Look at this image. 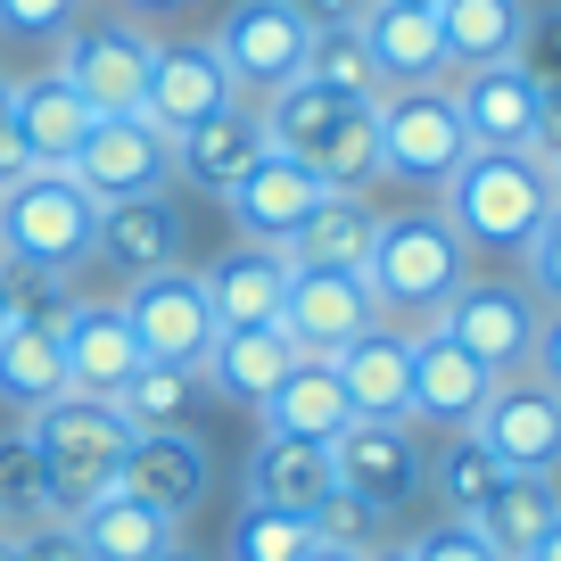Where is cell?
<instances>
[{
    "label": "cell",
    "mask_w": 561,
    "mask_h": 561,
    "mask_svg": "<svg viewBox=\"0 0 561 561\" xmlns=\"http://www.w3.org/2000/svg\"><path fill=\"white\" fill-rule=\"evenodd\" d=\"M371 231H380V207L364 191H322L314 215L280 240V256H289V273H364Z\"/></svg>",
    "instance_id": "7402d4cb"
},
{
    "label": "cell",
    "mask_w": 561,
    "mask_h": 561,
    "mask_svg": "<svg viewBox=\"0 0 561 561\" xmlns=\"http://www.w3.org/2000/svg\"><path fill=\"white\" fill-rule=\"evenodd\" d=\"M124 9H182V0H124Z\"/></svg>",
    "instance_id": "9f6ffc18"
},
{
    "label": "cell",
    "mask_w": 561,
    "mask_h": 561,
    "mask_svg": "<svg viewBox=\"0 0 561 561\" xmlns=\"http://www.w3.org/2000/svg\"><path fill=\"white\" fill-rule=\"evenodd\" d=\"M430 488H438V512H446V520H471V512L504 488V462H495L471 430H446V446L430 455Z\"/></svg>",
    "instance_id": "d590c367"
},
{
    "label": "cell",
    "mask_w": 561,
    "mask_h": 561,
    "mask_svg": "<svg viewBox=\"0 0 561 561\" xmlns=\"http://www.w3.org/2000/svg\"><path fill=\"white\" fill-rule=\"evenodd\" d=\"M306 520H314V545H347V553H371V528H380V512H364L355 504V495H322L314 512H306Z\"/></svg>",
    "instance_id": "ee69618b"
},
{
    "label": "cell",
    "mask_w": 561,
    "mask_h": 561,
    "mask_svg": "<svg viewBox=\"0 0 561 561\" xmlns=\"http://www.w3.org/2000/svg\"><path fill=\"white\" fill-rule=\"evenodd\" d=\"M75 9L83 0H0V34H18V42H58L75 25Z\"/></svg>",
    "instance_id": "f6af8a7d"
},
{
    "label": "cell",
    "mask_w": 561,
    "mask_h": 561,
    "mask_svg": "<svg viewBox=\"0 0 561 561\" xmlns=\"http://www.w3.org/2000/svg\"><path fill=\"white\" fill-rule=\"evenodd\" d=\"M264 413V430L273 438H306V446H331L339 430L355 421V404H347V388H339V371H331V355H298V371L273 388V397L256 404Z\"/></svg>",
    "instance_id": "83f0119b"
},
{
    "label": "cell",
    "mask_w": 561,
    "mask_h": 561,
    "mask_svg": "<svg viewBox=\"0 0 561 561\" xmlns=\"http://www.w3.org/2000/svg\"><path fill=\"white\" fill-rule=\"evenodd\" d=\"M520 289L545 306V314H561V207L528 231V248H520Z\"/></svg>",
    "instance_id": "b9f144b4"
},
{
    "label": "cell",
    "mask_w": 561,
    "mask_h": 561,
    "mask_svg": "<svg viewBox=\"0 0 561 561\" xmlns=\"http://www.w3.org/2000/svg\"><path fill=\"white\" fill-rule=\"evenodd\" d=\"M545 174H553V207H561V158H545Z\"/></svg>",
    "instance_id": "11a10c76"
},
{
    "label": "cell",
    "mask_w": 561,
    "mask_h": 561,
    "mask_svg": "<svg viewBox=\"0 0 561 561\" xmlns=\"http://www.w3.org/2000/svg\"><path fill=\"white\" fill-rule=\"evenodd\" d=\"M0 116L18 124V140H25L34 165H67L75 149H83V133H91V107L75 100L58 75H18V83H0Z\"/></svg>",
    "instance_id": "603a6c76"
},
{
    "label": "cell",
    "mask_w": 561,
    "mask_h": 561,
    "mask_svg": "<svg viewBox=\"0 0 561 561\" xmlns=\"http://www.w3.org/2000/svg\"><path fill=\"white\" fill-rule=\"evenodd\" d=\"M339 388H347V404L364 421H413V331H397V322H371L355 347L331 355Z\"/></svg>",
    "instance_id": "ffe728a7"
},
{
    "label": "cell",
    "mask_w": 561,
    "mask_h": 561,
    "mask_svg": "<svg viewBox=\"0 0 561 561\" xmlns=\"http://www.w3.org/2000/svg\"><path fill=\"white\" fill-rule=\"evenodd\" d=\"M371 561H404V553H397V545H388V553H371Z\"/></svg>",
    "instance_id": "6f0895ef"
},
{
    "label": "cell",
    "mask_w": 561,
    "mask_h": 561,
    "mask_svg": "<svg viewBox=\"0 0 561 561\" xmlns=\"http://www.w3.org/2000/svg\"><path fill=\"white\" fill-rule=\"evenodd\" d=\"M306 25H347V18H364V0H289Z\"/></svg>",
    "instance_id": "f907efd6"
},
{
    "label": "cell",
    "mask_w": 561,
    "mask_h": 561,
    "mask_svg": "<svg viewBox=\"0 0 561 561\" xmlns=\"http://www.w3.org/2000/svg\"><path fill=\"white\" fill-rule=\"evenodd\" d=\"M488 397H495V371L471 347H455L438 322L413 331V430H438V438L446 430H471Z\"/></svg>",
    "instance_id": "e0dca14e"
},
{
    "label": "cell",
    "mask_w": 561,
    "mask_h": 561,
    "mask_svg": "<svg viewBox=\"0 0 561 561\" xmlns=\"http://www.w3.org/2000/svg\"><path fill=\"white\" fill-rule=\"evenodd\" d=\"M371 124H380V174L413 182V191H446L455 165L471 158V133L455 116V91L446 83H397L371 100Z\"/></svg>",
    "instance_id": "5b68a950"
},
{
    "label": "cell",
    "mask_w": 561,
    "mask_h": 561,
    "mask_svg": "<svg viewBox=\"0 0 561 561\" xmlns=\"http://www.w3.org/2000/svg\"><path fill=\"white\" fill-rule=\"evenodd\" d=\"M520 561H561V520H553V528H545V537H537V545H528V553H520Z\"/></svg>",
    "instance_id": "816d5d0a"
},
{
    "label": "cell",
    "mask_w": 561,
    "mask_h": 561,
    "mask_svg": "<svg viewBox=\"0 0 561 561\" xmlns=\"http://www.w3.org/2000/svg\"><path fill=\"white\" fill-rule=\"evenodd\" d=\"M9 553H18V561H91L83 545H75V528H67V520H34V528H18V537H9Z\"/></svg>",
    "instance_id": "bcb514c9"
},
{
    "label": "cell",
    "mask_w": 561,
    "mask_h": 561,
    "mask_svg": "<svg viewBox=\"0 0 561 561\" xmlns=\"http://www.w3.org/2000/svg\"><path fill=\"white\" fill-rule=\"evenodd\" d=\"M25 430H34L42 462H50V520H75L83 504H100L124 471V446H133L124 413L100 397H58L42 413H25Z\"/></svg>",
    "instance_id": "277c9868"
},
{
    "label": "cell",
    "mask_w": 561,
    "mask_h": 561,
    "mask_svg": "<svg viewBox=\"0 0 561 561\" xmlns=\"http://www.w3.org/2000/svg\"><path fill=\"white\" fill-rule=\"evenodd\" d=\"M397 553H404V561H504V553H495V545L479 537L471 520H430L421 537H404Z\"/></svg>",
    "instance_id": "7bdbcfd3"
},
{
    "label": "cell",
    "mask_w": 561,
    "mask_h": 561,
    "mask_svg": "<svg viewBox=\"0 0 561 561\" xmlns=\"http://www.w3.org/2000/svg\"><path fill=\"white\" fill-rule=\"evenodd\" d=\"M198 280H207V306H215L224 331H256V322H280V298H289V256H280V248L240 240L231 256H215Z\"/></svg>",
    "instance_id": "cb8c5ba5"
},
{
    "label": "cell",
    "mask_w": 561,
    "mask_h": 561,
    "mask_svg": "<svg viewBox=\"0 0 561 561\" xmlns=\"http://www.w3.org/2000/svg\"><path fill=\"white\" fill-rule=\"evenodd\" d=\"M314 553V520L306 512H273V504H240L224 561H306Z\"/></svg>",
    "instance_id": "74e56055"
},
{
    "label": "cell",
    "mask_w": 561,
    "mask_h": 561,
    "mask_svg": "<svg viewBox=\"0 0 561 561\" xmlns=\"http://www.w3.org/2000/svg\"><path fill=\"white\" fill-rule=\"evenodd\" d=\"M0 520H18V528L50 520V462H42L34 430H9V438H0Z\"/></svg>",
    "instance_id": "ab89813d"
},
{
    "label": "cell",
    "mask_w": 561,
    "mask_h": 561,
    "mask_svg": "<svg viewBox=\"0 0 561 561\" xmlns=\"http://www.w3.org/2000/svg\"><path fill=\"white\" fill-rule=\"evenodd\" d=\"M149 561H207V553H198V545H182V537H174V545H165V553H149Z\"/></svg>",
    "instance_id": "db71d44e"
},
{
    "label": "cell",
    "mask_w": 561,
    "mask_h": 561,
    "mask_svg": "<svg viewBox=\"0 0 561 561\" xmlns=\"http://www.w3.org/2000/svg\"><path fill=\"white\" fill-rule=\"evenodd\" d=\"M462 280H471V248H462V231L446 224L438 207L380 215L371 256H364V289H371V306H380V322L397 314V322H421V331H430Z\"/></svg>",
    "instance_id": "6da1fadb"
},
{
    "label": "cell",
    "mask_w": 561,
    "mask_h": 561,
    "mask_svg": "<svg viewBox=\"0 0 561 561\" xmlns=\"http://www.w3.org/2000/svg\"><path fill=\"white\" fill-rule=\"evenodd\" d=\"M306 34L314 25L289 0H231L224 25H215V58L231 67L240 91H280V83H298V67H306Z\"/></svg>",
    "instance_id": "8fae6325"
},
{
    "label": "cell",
    "mask_w": 561,
    "mask_h": 561,
    "mask_svg": "<svg viewBox=\"0 0 561 561\" xmlns=\"http://www.w3.org/2000/svg\"><path fill=\"white\" fill-rule=\"evenodd\" d=\"M528 380H545L561 397V314H545L537 322V347H528Z\"/></svg>",
    "instance_id": "c3c4849f"
},
{
    "label": "cell",
    "mask_w": 561,
    "mask_h": 561,
    "mask_svg": "<svg viewBox=\"0 0 561 561\" xmlns=\"http://www.w3.org/2000/svg\"><path fill=\"white\" fill-rule=\"evenodd\" d=\"M149 67H158V42L140 34L133 18H75L58 34V83L91 107V116H140L149 100Z\"/></svg>",
    "instance_id": "8992f818"
},
{
    "label": "cell",
    "mask_w": 561,
    "mask_h": 561,
    "mask_svg": "<svg viewBox=\"0 0 561 561\" xmlns=\"http://www.w3.org/2000/svg\"><path fill=\"white\" fill-rule=\"evenodd\" d=\"M331 488L388 520V512H404L421 488H430V446H421L413 421H364L355 413L331 438Z\"/></svg>",
    "instance_id": "52a82bcc"
},
{
    "label": "cell",
    "mask_w": 561,
    "mask_h": 561,
    "mask_svg": "<svg viewBox=\"0 0 561 561\" xmlns=\"http://www.w3.org/2000/svg\"><path fill=\"white\" fill-rule=\"evenodd\" d=\"M380 322L364 273H289V298H280V331L298 355H339Z\"/></svg>",
    "instance_id": "ac0fdd59"
},
{
    "label": "cell",
    "mask_w": 561,
    "mask_h": 561,
    "mask_svg": "<svg viewBox=\"0 0 561 561\" xmlns=\"http://www.w3.org/2000/svg\"><path fill=\"white\" fill-rule=\"evenodd\" d=\"M67 174L83 182L100 207L116 198H149L174 182V133H158L149 116H91L83 149L67 158Z\"/></svg>",
    "instance_id": "9c48e42d"
},
{
    "label": "cell",
    "mask_w": 561,
    "mask_h": 561,
    "mask_svg": "<svg viewBox=\"0 0 561 561\" xmlns=\"http://www.w3.org/2000/svg\"><path fill=\"white\" fill-rule=\"evenodd\" d=\"M306 83L339 91V100H380V67H371V42H364V18L347 25H314L306 34Z\"/></svg>",
    "instance_id": "e575fe53"
},
{
    "label": "cell",
    "mask_w": 561,
    "mask_h": 561,
    "mask_svg": "<svg viewBox=\"0 0 561 561\" xmlns=\"http://www.w3.org/2000/svg\"><path fill=\"white\" fill-rule=\"evenodd\" d=\"M91 240H100V198L67 165H34L25 182L0 191V264L75 273V264H91Z\"/></svg>",
    "instance_id": "3957f363"
},
{
    "label": "cell",
    "mask_w": 561,
    "mask_h": 561,
    "mask_svg": "<svg viewBox=\"0 0 561 561\" xmlns=\"http://www.w3.org/2000/svg\"><path fill=\"white\" fill-rule=\"evenodd\" d=\"M404 9H438V0H404Z\"/></svg>",
    "instance_id": "680465c9"
},
{
    "label": "cell",
    "mask_w": 561,
    "mask_h": 561,
    "mask_svg": "<svg viewBox=\"0 0 561 561\" xmlns=\"http://www.w3.org/2000/svg\"><path fill=\"white\" fill-rule=\"evenodd\" d=\"M116 306H124V322H133V339H140V355H149V364L198 371V364H207V347H215V331H224V322H215V306H207V280L182 273V264L140 273Z\"/></svg>",
    "instance_id": "ba28073f"
},
{
    "label": "cell",
    "mask_w": 561,
    "mask_h": 561,
    "mask_svg": "<svg viewBox=\"0 0 561 561\" xmlns=\"http://www.w3.org/2000/svg\"><path fill=\"white\" fill-rule=\"evenodd\" d=\"M0 331H9V298H0Z\"/></svg>",
    "instance_id": "91938a15"
},
{
    "label": "cell",
    "mask_w": 561,
    "mask_h": 561,
    "mask_svg": "<svg viewBox=\"0 0 561 561\" xmlns=\"http://www.w3.org/2000/svg\"><path fill=\"white\" fill-rule=\"evenodd\" d=\"M364 42H371V67H380V91H397V83H446L438 9L371 0V9H364Z\"/></svg>",
    "instance_id": "484cf974"
},
{
    "label": "cell",
    "mask_w": 561,
    "mask_h": 561,
    "mask_svg": "<svg viewBox=\"0 0 561 561\" xmlns=\"http://www.w3.org/2000/svg\"><path fill=\"white\" fill-rule=\"evenodd\" d=\"M553 520H561V488H553V471H504V488H495L488 504L471 512V528H479V537H488L504 561H520Z\"/></svg>",
    "instance_id": "4dcf8cb0"
},
{
    "label": "cell",
    "mask_w": 561,
    "mask_h": 561,
    "mask_svg": "<svg viewBox=\"0 0 561 561\" xmlns=\"http://www.w3.org/2000/svg\"><path fill=\"white\" fill-rule=\"evenodd\" d=\"M67 397V355H58V322H9L0 331V404L42 413Z\"/></svg>",
    "instance_id": "836d02e7"
},
{
    "label": "cell",
    "mask_w": 561,
    "mask_h": 561,
    "mask_svg": "<svg viewBox=\"0 0 561 561\" xmlns=\"http://www.w3.org/2000/svg\"><path fill=\"white\" fill-rule=\"evenodd\" d=\"M91 256L107 264V273L140 280V273H165V264H182V207L165 191L149 198H116V207H100V240H91Z\"/></svg>",
    "instance_id": "44dd1931"
},
{
    "label": "cell",
    "mask_w": 561,
    "mask_h": 561,
    "mask_svg": "<svg viewBox=\"0 0 561 561\" xmlns=\"http://www.w3.org/2000/svg\"><path fill=\"white\" fill-rule=\"evenodd\" d=\"M528 0H438V42H446V75L462 67H495V58H528Z\"/></svg>",
    "instance_id": "4316f807"
},
{
    "label": "cell",
    "mask_w": 561,
    "mask_h": 561,
    "mask_svg": "<svg viewBox=\"0 0 561 561\" xmlns=\"http://www.w3.org/2000/svg\"><path fill=\"white\" fill-rule=\"evenodd\" d=\"M446 91H455V116H462V133H471V149L537 158V67H528V58L462 67Z\"/></svg>",
    "instance_id": "7c38bea8"
},
{
    "label": "cell",
    "mask_w": 561,
    "mask_h": 561,
    "mask_svg": "<svg viewBox=\"0 0 561 561\" xmlns=\"http://www.w3.org/2000/svg\"><path fill=\"white\" fill-rule=\"evenodd\" d=\"M34 174V158H25V140H18V124L0 116V191H9V182H25Z\"/></svg>",
    "instance_id": "681fc988"
},
{
    "label": "cell",
    "mask_w": 561,
    "mask_h": 561,
    "mask_svg": "<svg viewBox=\"0 0 561 561\" xmlns=\"http://www.w3.org/2000/svg\"><path fill=\"white\" fill-rule=\"evenodd\" d=\"M0 561H18V553H9V537H0Z\"/></svg>",
    "instance_id": "94428289"
},
{
    "label": "cell",
    "mask_w": 561,
    "mask_h": 561,
    "mask_svg": "<svg viewBox=\"0 0 561 561\" xmlns=\"http://www.w3.org/2000/svg\"><path fill=\"white\" fill-rule=\"evenodd\" d=\"M371 553H380V545H371ZM371 553H347V545H314L306 561H371Z\"/></svg>",
    "instance_id": "f5cc1de1"
},
{
    "label": "cell",
    "mask_w": 561,
    "mask_h": 561,
    "mask_svg": "<svg viewBox=\"0 0 561 561\" xmlns=\"http://www.w3.org/2000/svg\"><path fill=\"white\" fill-rule=\"evenodd\" d=\"M116 488L133 495V504H149V512H165V520H182V512L207 504L215 455H207V438H198V430H140V438L124 446Z\"/></svg>",
    "instance_id": "4fadbf2b"
},
{
    "label": "cell",
    "mask_w": 561,
    "mask_h": 561,
    "mask_svg": "<svg viewBox=\"0 0 561 561\" xmlns=\"http://www.w3.org/2000/svg\"><path fill=\"white\" fill-rule=\"evenodd\" d=\"M256 158H264V124L240 116V107H224V116H207V124H191V133H174V174L191 182V191H215V198H224Z\"/></svg>",
    "instance_id": "f546056e"
},
{
    "label": "cell",
    "mask_w": 561,
    "mask_h": 561,
    "mask_svg": "<svg viewBox=\"0 0 561 561\" xmlns=\"http://www.w3.org/2000/svg\"><path fill=\"white\" fill-rule=\"evenodd\" d=\"M289 371H298L289 331H280V322H256V331H215L207 364H198V388H215V397H231V404H264Z\"/></svg>",
    "instance_id": "d4e9b609"
},
{
    "label": "cell",
    "mask_w": 561,
    "mask_h": 561,
    "mask_svg": "<svg viewBox=\"0 0 561 561\" xmlns=\"http://www.w3.org/2000/svg\"><path fill=\"white\" fill-rule=\"evenodd\" d=\"M306 174H314L322 191H364V182L380 174V124H371V100L355 107L331 140H322L314 158H306Z\"/></svg>",
    "instance_id": "f35d334b"
},
{
    "label": "cell",
    "mask_w": 561,
    "mask_h": 561,
    "mask_svg": "<svg viewBox=\"0 0 561 561\" xmlns=\"http://www.w3.org/2000/svg\"><path fill=\"white\" fill-rule=\"evenodd\" d=\"M191 397H198V371H182V364H140L133 380L116 388V413H124V430H182V413H191Z\"/></svg>",
    "instance_id": "8d00e7d4"
},
{
    "label": "cell",
    "mask_w": 561,
    "mask_h": 561,
    "mask_svg": "<svg viewBox=\"0 0 561 561\" xmlns=\"http://www.w3.org/2000/svg\"><path fill=\"white\" fill-rule=\"evenodd\" d=\"M446 224L462 231V248H495V256H520L528 231L553 215V174L545 158H512V149H471L446 182Z\"/></svg>",
    "instance_id": "7a4b0ae2"
},
{
    "label": "cell",
    "mask_w": 561,
    "mask_h": 561,
    "mask_svg": "<svg viewBox=\"0 0 561 561\" xmlns=\"http://www.w3.org/2000/svg\"><path fill=\"white\" fill-rule=\"evenodd\" d=\"M355 107H364V100H339V91H322V83H306V75H298V83L264 91V116H256V124H264V149H280V158L306 165L322 140L355 116Z\"/></svg>",
    "instance_id": "d6a6232c"
},
{
    "label": "cell",
    "mask_w": 561,
    "mask_h": 561,
    "mask_svg": "<svg viewBox=\"0 0 561 561\" xmlns=\"http://www.w3.org/2000/svg\"><path fill=\"white\" fill-rule=\"evenodd\" d=\"M0 298L9 322H58L75 306V273H34V264H0Z\"/></svg>",
    "instance_id": "60d3db41"
},
{
    "label": "cell",
    "mask_w": 561,
    "mask_h": 561,
    "mask_svg": "<svg viewBox=\"0 0 561 561\" xmlns=\"http://www.w3.org/2000/svg\"><path fill=\"white\" fill-rule=\"evenodd\" d=\"M537 158H561V75H537Z\"/></svg>",
    "instance_id": "7dc6e473"
},
{
    "label": "cell",
    "mask_w": 561,
    "mask_h": 561,
    "mask_svg": "<svg viewBox=\"0 0 561 561\" xmlns=\"http://www.w3.org/2000/svg\"><path fill=\"white\" fill-rule=\"evenodd\" d=\"M224 107H240V83H231V67L215 58V42H158L140 116L158 124V133H191V124L224 116Z\"/></svg>",
    "instance_id": "2e32d148"
},
{
    "label": "cell",
    "mask_w": 561,
    "mask_h": 561,
    "mask_svg": "<svg viewBox=\"0 0 561 561\" xmlns=\"http://www.w3.org/2000/svg\"><path fill=\"white\" fill-rule=\"evenodd\" d=\"M67 528H75V545H83L91 561H149V553H165V545H174V520H165V512H149V504H133L124 488H107L100 504H83Z\"/></svg>",
    "instance_id": "1f68e13d"
},
{
    "label": "cell",
    "mask_w": 561,
    "mask_h": 561,
    "mask_svg": "<svg viewBox=\"0 0 561 561\" xmlns=\"http://www.w3.org/2000/svg\"><path fill=\"white\" fill-rule=\"evenodd\" d=\"M471 438L488 446L504 471H561V397L545 380H495V397L479 404Z\"/></svg>",
    "instance_id": "5bb4252c"
},
{
    "label": "cell",
    "mask_w": 561,
    "mask_h": 561,
    "mask_svg": "<svg viewBox=\"0 0 561 561\" xmlns=\"http://www.w3.org/2000/svg\"><path fill=\"white\" fill-rule=\"evenodd\" d=\"M314 198H322V182L306 174L298 158H280V149H264L256 165H248L240 182L224 191V215L240 224V240H256V248H280L289 231L314 215Z\"/></svg>",
    "instance_id": "d6986e66"
},
{
    "label": "cell",
    "mask_w": 561,
    "mask_h": 561,
    "mask_svg": "<svg viewBox=\"0 0 561 561\" xmlns=\"http://www.w3.org/2000/svg\"><path fill=\"white\" fill-rule=\"evenodd\" d=\"M537 322H545V306L528 298L520 280H462L455 298H446V314H438V331L455 339V347H471L479 364L495 371V380H512V371H528V347H537Z\"/></svg>",
    "instance_id": "30bf717a"
},
{
    "label": "cell",
    "mask_w": 561,
    "mask_h": 561,
    "mask_svg": "<svg viewBox=\"0 0 561 561\" xmlns=\"http://www.w3.org/2000/svg\"><path fill=\"white\" fill-rule=\"evenodd\" d=\"M248 504H273V512H314L331 495V446H306V438H273L264 430L256 455L240 471Z\"/></svg>",
    "instance_id": "f1b7e54d"
},
{
    "label": "cell",
    "mask_w": 561,
    "mask_h": 561,
    "mask_svg": "<svg viewBox=\"0 0 561 561\" xmlns=\"http://www.w3.org/2000/svg\"><path fill=\"white\" fill-rule=\"evenodd\" d=\"M58 355H67V397H100V404H116V388L149 364L124 306H107V298H75L58 314Z\"/></svg>",
    "instance_id": "9a60e30c"
}]
</instances>
